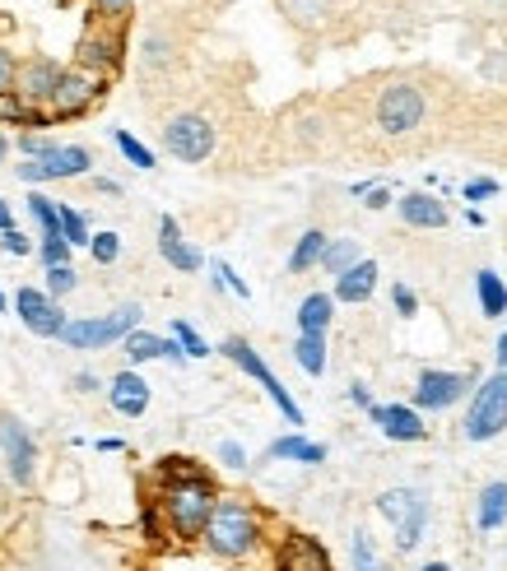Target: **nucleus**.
<instances>
[{
	"label": "nucleus",
	"instance_id": "nucleus-1",
	"mask_svg": "<svg viewBox=\"0 0 507 571\" xmlns=\"http://www.w3.org/2000/svg\"><path fill=\"white\" fill-rule=\"evenodd\" d=\"M219 501L214 478L187 455H168L159 465V516L178 543H201V530Z\"/></svg>",
	"mask_w": 507,
	"mask_h": 571
},
{
	"label": "nucleus",
	"instance_id": "nucleus-2",
	"mask_svg": "<svg viewBox=\"0 0 507 571\" xmlns=\"http://www.w3.org/2000/svg\"><path fill=\"white\" fill-rule=\"evenodd\" d=\"M261 539H266V520H261V511L252 507V501L219 493L214 511L201 530V543L210 548V553L224 558V562H247L261 548Z\"/></svg>",
	"mask_w": 507,
	"mask_h": 571
},
{
	"label": "nucleus",
	"instance_id": "nucleus-3",
	"mask_svg": "<svg viewBox=\"0 0 507 571\" xmlns=\"http://www.w3.org/2000/svg\"><path fill=\"white\" fill-rule=\"evenodd\" d=\"M140 303H122L117 311L107 316H80V321H65L61 330V345L65 349H107V345H122L130 330H140Z\"/></svg>",
	"mask_w": 507,
	"mask_h": 571
},
{
	"label": "nucleus",
	"instance_id": "nucleus-4",
	"mask_svg": "<svg viewBox=\"0 0 507 571\" xmlns=\"http://www.w3.org/2000/svg\"><path fill=\"white\" fill-rule=\"evenodd\" d=\"M503 427H507V372L494 368V377H484L475 385V400L466 409V423H461V437L479 446V442L503 437Z\"/></svg>",
	"mask_w": 507,
	"mask_h": 571
},
{
	"label": "nucleus",
	"instance_id": "nucleus-5",
	"mask_svg": "<svg viewBox=\"0 0 507 571\" xmlns=\"http://www.w3.org/2000/svg\"><path fill=\"white\" fill-rule=\"evenodd\" d=\"M378 511L391 520L395 553H414L419 539H424V525H429V497L414 488H391L378 497Z\"/></svg>",
	"mask_w": 507,
	"mask_h": 571
},
{
	"label": "nucleus",
	"instance_id": "nucleus-6",
	"mask_svg": "<svg viewBox=\"0 0 507 571\" xmlns=\"http://www.w3.org/2000/svg\"><path fill=\"white\" fill-rule=\"evenodd\" d=\"M219 353H224V358L233 362L237 372H247V377L261 385V391L271 395V404H275L279 414H284V423H303V409L294 404V395L284 391V381H279V377L266 368V358H261V353L247 345V339H242V335H233V339H224V345H219Z\"/></svg>",
	"mask_w": 507,
	"mask_h": 571
},
{
	"label": "nucleus",
	"instance_id": "nucleus-7",
	"mask_svg": "<svg viewBox=\"0 0 507 571\" xmlns=\"http://www.w3.org/2000/svg\"><path fill=\"white\" fill-rule=\"evenodd\" d=\"M103 75L84 71V65H75V71H61L56 80V94L47 103V121H71V117H84L98 98H103Z\"/></svg>",
	"mask_w": 507,
	"mask_h": 571
},
{
	"label": "nucleus",
	"instance_id": "nucleus-8",
	"mask_svg": "<svg viewBox=\"0 0 507 571\" xmlns=\"http://www.w3.org/2000/svg\"><path fill=\"white\" fill-rule=\"evenodd\" d=\"M163 149L178 158V163H205L214 154V126L201 117V112H182L163 126Z\"/></svg>",
	"mask_w": 507,
	"mask_h": 571
},
{
	"label": "nucleus",
	"instance_id": "nucleus-9",
	"mask_svg": "<svg viewBox=\"0 0 507 571\" xmlns=\"http://www.w3.org/2000/svg\"><path fill=\"white\" fill-rule=\"evenodd\" d=\"M94 168V154L84 145H56L52 154L42 158H29V163H19V177L38 187V181H71V177H84Z\"/></svg>",
	"mask_w": 507,
	"mask_h": 571
},
{
	"label": "nucleus",
	"instance_id": "nucleus-10",
	"mask_svg": "<svg viewBox=\"0 0 507 571\" xmlns=\"http://www.w3.org/2000/svg\"><path fill=\"white\" fill-rule=\"evenodd\" d=\"M0 455H6V469L19 488L33 484V469H38V442L33 432L19 423L14 414H0Z\"/></svg>",
	"mask_w": 507,
	"mask_h": 571
},
{
	"label": "nucleus",
	"instance_id": "nucleus-11",
	"mask_svg": "<svg viewBox=\"0 0 507 571\" xmlns=\"http://www.w3.org/2000/svg\"><path fill=\"white\" fill-rule=\"evenodd\" d=\"M419 121H424V94L414 84H391L378 98V126L387 135H410Z\"/></svg>",
	"mask_w": 507,
	"mask_h": 571
},
{
	"label": "nucleus",
	"instance_id": "nucleus-12",
	"mask_svg": "<svg viewBox=\"0 0 507 571\" xmlns=\"http://www.w3.org/2000/svg\"><path fill=\"white\" fill-rule=\"evenodd\" d=\"M14 311H19V321H24L38 339H61L65 321H71V316L61 311V303L47 298L42 288H19L14 293Z\"/></svg>",
	"mask_w": 507,
	"mask_h": 571
},
{
	"label": "nucleus",
	"instance_id": "nucleus-13",
	"mask_svg": "<svg viewBox=\"0 0 507 571\" xmlns=\"http://www.w3.org/2000/svg\"><path fill=\"white\" fill-rule=\"evenodd\" d=\"M466 377L461 372H437V368H429V372H419V381H414V409L419 414H437V409H452L461 395H466Z\"/></svg>",
	"mask_w": 507,
	"mask_h": 571
},
{
	"label": "nucleus",
	"instance_id": "nucleus-14",
	"mask_svg": "<svg viewBox=\"0 0 507 571\" xmlns=\"http://www.w3.org/2000/svg\"><path fill=\"white\" fill-rule=\"evenodd\" d=\"M56 80H61V65L47 61V56H33L24 65H14V94L29 107H47L52 94H56Z\"/></svg>",
	"mask_w": 507,
	"mask_h": 571
},
{
	"label": "nucleus",
	"instance_id": "nucleus-15",
	"mask_svg": "<svg viewBox=\"0 0 507 571\" xmlns=\"http://www.w3.org/2000/svg\"><path fill=\"white\" fill-rule=\"evenodd\" d=\"M159 256L178 269V274H196L205 265V256H201V246H191V237L182 233V223L172 219V214H163L159 219Z\"/></svg>",
	"mask_w": 507,
	"mask_h": 571
},
{
	"label": "nucleus",
	"instance_id": "nucleus-16",
	"mask_svg": "<svg viewBox=\"0 0 507 571\" xmlns=\"http://www.w3.org/2000/svg\"><path fill=\"white\" fill-rule=\"evenodd\" d=\"M368 419L378 423L391 442H424L429 437V423L419 419L414 404H372Z\"/></svg>",
	"mask_w": 507,
	"mask_h": 571
},
{
	"label": "nucleus",
	"instance_id": "nucleus-17",
	"mask_svg": "<svg viewBox=\"0 0 507 571\" xmlns=\"http://www.w3.org/2000/svg\"><path fill=\"white\" fill-rule=\"evenodd\" d=\"M107 400H113V409L122 419H140L149 409V381L136 368H126V372H117L113 381H107Z\"/></svg>",
	"mask_w": 507,
	"mask_h": 571
},
{
	"label": "nucleus",
	"instance_id": "nucleus-18",
	"mask_svg": "<svg viewBox=\"0 0 507 571\" xmlns=\"http://www.w3.org/2000/svg\"><path fill=\"white\" fill-rule=\"evenodd\" d=\"M80 65L84 71H94V75H103V71H117L122 65V33H117V24L113 29H94L89 38L80 42Z\"/></svg>",
	"mask_w": 507,
	"mask_h": 571
},
{
	"label": "nucleus",
	"instance_id": "nucleus-19",
	"mask_svg": "<svg viewBox=\"0 0 507 571\" xmlns=\"http://www.w3.org/2000/svg\"><path fill=\"white\" fill-rule=\"evenodd\" d=\"M122 353L130 358V368H140V362H154V358H168V362H187L178 339H163V335H149V330H130L122 339Z\"/></svg>",
	"mask_w": 507,
	"mask_h": 571
},
{
	"label": "nucleus",
	"instance_id": "nucleus-20",
	"mask_svg": "<svg viewBox=\"0 0 507 571\" xmlns=\"http://www.w3.org/2000/svg\"><path fill=\"white\" fill-rule=\"evenodd\" d=\"M279 571H330L326 548L307 535H289L279 548Z\"/></svg>",
	"mask_w": 507,
	"mask_h": 571
},
{
	"label": "nucleus",
	"instance_id": "nucleus-21",
	"mask_svg": "<svg viewBox=\"0 0 507 571\" xmlns=\"http://www.w3.org/2000/svg\"><path fill=\"white\" fill-rule=\"evenodd\" d=\"M395 210H401V219L410 228H447V204L437 200V195H429V191L401 195V200H395Z\"/></svg>",
	"mask_w": 507,
	"mask_h": 571
},
{
	"label": "nucleus",
	"instance_id": "nucleus-22",
	"mask_svg": "<svg viewBox=\"0 0 507 571\" xmlns=\"http://www.w3.org/2000/svg\"><path fill=\"white\" fill-rule=\"evenodd\" d=\"M372 288H378V261H359L345 274H336V293H330V298L336 303H368Z\"/></svg>",
	"mask_w": 507,
	"mask_h": 571
},
{
	"label": "nucleus",
	"instance_id": "nucleus-23",
	"mask_svg": "<svg viewBox=\"0 0 507 571\" xmlns=\"http://www.w3.org/2000/svg\"><path fill=\"white\" fill-rule=\"evenodd\" d=\"M330 316H336V298L330 293H307L298 303V335H326Z\"/></svg>",
	"mask_w": 507,
	"mask_h": 571
},
{
	"label": "nucleus",
	"instance_id": "nucleus-24",
	"mask_svg": "<svg viewBox=\"0 0 507 571\" xmlns=\"http://www.w3.org/2000/svg\"><path fill=\"white\" fill-rule=\"evenodd\" d=\"M503 520H507V484L494 478V484H484V493H479L475 525L479 530H503Z\"/></svg>",
	"mask_w": 507,
	"mask_h": 571
},
{
	"label": "nucleus",
	"instance_id": "nucleus-25",
	"mask_svg": "<svg viewBox=\"0 0 507 571\" xmlns=\"http://www.w3.org/2000/svg\"><path fill=\"white\" fill-rule=\"evenodd\" d=\"M271 461H294V465H321V461H326V446H321V442H307V437H298V432H289V437L271 442Z\"/></svg>",
	"mask_w": 507,
	"mask_h": 571
},
{
	"label": "nucleus",
	"instance_id": "nucleus-26",
	"mask_svg": "<svg viewBox=\"0 0 507 571\" xmlns=\"http://www.w3.org/2000/svg\"><path fill=\"white\" fill-rule=\"evenodd\" d=\"M475 293H479V311L489 316V321H503V311H507V284L498 279L494 269H479L475 274Z\"/></svg>",
	"mask_w": 507,
	"mask_h": 571
},
{
	"label": "nucleus",
	"instance_id": "nucleus-27",
	"mask_svg": "<svg viewBox=\"0 0 507 571\" xmlns=\"http://www.w3.org/2000/svg\"><path fill=\"white\" fill-rule=\"evenodd\" d=\"M326 233L321 228H307V233L294 242V251H289V274H307L313 265H321V251H326Z\"/></svg>",
	"mask_w": 507,
	"mask_h": 571
},
{
	"label": "nucleus",
	"instance_id": "nucleus-28",
	"mask_svg": "<svg viewBox=\"0 0 507 571\" xmlns=\"http://www.w3.org/2000/svg\"><path fill=\"white\" fill-rule=\"evenodd\" d=\"M294 362L307 377H321L326 372V335H298L294 339Z\"/></svg>",
	"mask_w": 507,
	"mask_h": 571
},
{
	"label": "nucleus",
	"instance_id": "nucleus-29",
	"mask_svg": "<svg viewBox=\"0 0 507 571\" xmlns=\"http://www.w3.org/2000/svg\"><path fill=\"white\" fill-rule=\"evenodd\" d=\"M0 121H6V126H47V112L29 107V103L10 88V94H0Z\"/></svg>",
	"mask_w": 507,
	"mask_h": 571
},
{
	"label": "nucleus",
	"instance_id": "nucleus-30",
	"mask_svg": "<svg viewBox=\"0 0 507 571\" xmlns=\"http://www.w3.org/2000/svg\"><path fill=\"white\" fill-rule=\"evenodd\" d=\"M359 261H363V251H359L355 237H336V242H326V251H321V269L326 274H345L349 265H359Z\"/></svg>",
	"mask_w": 507,
	"mask_h": 571
},
{
	"label": "nucleus",
	"instance_id": "nucleus-31",
	"mask_svg": "<svg viewBox=\"0 0 507 571\" xmlns=\"http://www.w3.org/2000/svg\"><path fill=\"white\" fill-rule=\"evenodd\" d=\"M56 214H61V242L65 246H71V251L75 246H89V237H94L89 233V219H84L80 210H71V204H56Z\"/></svg>",
	"mask_w": 507,
	"mask_h": 571
},
{
	"label": "nucleus",
	"instance_id": "nucleus-32",
	"mask_svg": "<svg viewBox=\"0 0 507 571\" xmlns=\"http://www.w3.org/2000/svg\"><path fill=\"white\" fill-rule=\"evenodd\" d=\"M113 145L122 149V158H126L130 168H140V172H149V168H154V149H149V145H140L136 135H130V130L113 126Z\"/></svg>",
	"mask_w": 507,
	"mask_h": 571
},
{
	"label": "nucleus",
	"instance_id": "nucleus-33",
	"mask_svg": "<svg viewBox=\"0 0 507 571\" xmlns=\"http://www.w3.org/2000/svg\"><path fill=\"white\" fill-rule=\"evenodd\" d=\"M29 214L38 219L42 237H61V214H56V200H47L42 191H33V195H29Z\"/></svg>",
	"mask_w": 507,
	"mask_h": 571
},
{
	"label": "nucleus",
	"instance_id": "nucleus-34",
	"mask_svg": "<svg viewBox=\"0 0 507 571\" xmlns=\"http://www.w3.org/2000/svg\"><path fill=\"white\" fill-rule=\"evenodd\" d=\"M349 558H355V571H387L368 530H355V539H349Z\"/></svg>",
	"mask_w": 507,
	"mask_h": 571
},
{
	"label": "nucleus",
	"instance_id": "nucleus-35",
	"mask_svg": "<svg viewBox=\"0 0 507 571\" xmlns=\"http://www.w3.org/2000/svg\"><path fill=\"white\" fill-rule=\"evenodd\" d=\"M172 339L182 345V353H187V358H210V353H214V349L205 345V335L196 330V326H187V321H172Z\"/></svg>",
	"mask_w": 507,
	"mask_h": 571
},
{
	"label": "nucleus",
	"instance_id": "nucleus-36",
	"mask_svg": "<svg viewBox=\"0 0 507 571\" xmlns=\"http://www.w3.org/2000/svg\"><path fill=\"white\" fill-rule=\"evenodd\" d=\"M75 288H80V274H75L71 265H52V269H47V288H42V293L61 303L65 293H75Z\"/></svg>",
	"mask_w": 507,
	"mask_h": 571
},
{
	"label": "nucleus",
	"instance_id": "nucleus-37",
	"mask_svg": "<svg viewBox=\"0 0 507 571\" xmlns=\"http://www.w3.org/2000/svg\"><path fill=\"white\" fill-rule=\"evenodd\" d=\"M210 269H214V284H219V288H229V293H237V298H242V303H247V298H252V288H247V279H242V274H237L233 265H224V261H214Z\"/></svg>",
	"mask_w": 507,
	"mask_h": 571
},
{
	"label": "nucleus",
	"instance_id": "nucleus-38",
	"mask_svg": "<svg viewBox=\"0 0 507 571\" xmlns=\"http://www.w3.org/2000/svg\"><path fill=\"white\" fill-rule=\"evenodd\" d=\"M89 256H94L98 265H113V261L122 256V237H117V233H94V237H89Z\"/></svg>",
	"mask_w": 507,
	"mask_h": 571
},
{
	"label": "nucleus",
	"instance_id": "nucleus-39",
	"mask_svg": "<svg viewBox=\"0 0 507 571\" xmlns=\"http://www.w3.org/2000/svg\"><path fill=\"white\" fill-rule=\"evenodd\" d=\"M38 256H42V265H71V246H65L61 237H42V246H38Z\"/></svg>",
	"mask_w": 507,
	"mask_h": 571
},
{
	"label": "nucleus",
	"instance_id": "nucleus-40",
	"mask_svg": "<svg viewBox=\"0 0 507 571\" xmlns=\"http://www.w3.org/2000/svg\"><path fill=\"white\" fill-rule=\"evenodd\" d=\"M19 149H24L29 158H42V154H52V149H56V140H47V135L29 130V135H19Z\"/></svg>",
	"mask_w": 507,
	"mask_h": 571
},
{
	"label": "nucleus",
	"instance_id": "nucleus-41",
	"mask_svg": "<svg viewBox=\"0 0 507 571\" xmlns=\"http://www.w3.org/2000/svg\"><path fill=\"white\" fill-rule=\"evenodd\" d=\"M391 303H395V311H401L405 321H410V316L419 311V298H414V293H410L405 284H395V288H391Z\"/></svg>",
	"mask_w": 507,
	"mask_h": 571
},
{
	"label": "nucleus",
	"instance_id": "nucleus-42",
	"mask_svg": "<svg viewBox=\"0 0 507 571\" xmlns=\"http://www.w3.org/2000/svg\"><path fill=\"white\" fill-rule=\"evenodd\" d=\"M94 10H98V19H107V24H117V19H126L130 0H94Z\"/></svg>",
	"mask_w": 507,
	"mask_h": 571
},
{
	"label": "nucleus",
	"instance_id": "nucleus-43",
	"mask_svg": "<svg viewBox=\"0 0 507 571\" xmlns=\"http://www.w3.org/2000/svg\"><path fill=\"white\" fill-rule=\"evenodd\" d=\"M219 461H224L229 469H247V451H242L237 442H219Z\"/></svg>",
	"mask_w": 507,
	"mask_h": 571
},
{
	"label": "nucleus",
	"instance_id": "nucleus-44",
	"mask_svg": "<svg viewBox=\"0 0 507 571\" xmlns=\"http://www.w3.org/2000/svg\"><path fill=\"white\" fill-rule=\"evenodd\" d=\"M0 246H6L10 256H29V251H33V242H29L24 233H19V228H10V233H0Z\"/></svg>",
	"mask_w": 507,
	"mask_h": 571
},
{
	"label": "nucleus",
	"instance_id": "nucleus-45",
	"mask_svg": "<svg viewBox=\"0 0 507 571\" xmlns=\"http://www.w3.org/2000/svg\"><path fill=\"white\" fill-rule=\"evenodd\" d=\"M140 530H145V539H159L163 535V516H159V507H149V501H145V511H140Z\"/></svg>",
	"mask_w": 507,
	"mask_h": 571
},
{
	"label": "nucleus",
	"instance_id": "nucleus-46",
	"mask_svg": "<svg viewBox=\"0 0 507 571\" xmlns=\"http://www.w3.org/2000/svg\"><path fill=\"white\" fill-rule=\"evenodd\" d=\"M489 195H498V181H494V177H475V181H466V200H489Z\"/></svg>",
	"mask_w": 507,
	"mask_h": 571
},
{
	"label": "nucleus",
	"instance_id": "nucleus-47",
	"mask_svg": "<svg viewBox=\"0 0 507 571\" xmlns=\"http://www.w3.org/2000/svg\"><path fill=\"white\" fill-rule=\"evenodd\" d=\"M10 88H14V56L0 47V94H10Z\"/></svg>",
	"mask_w": 507,
	"mask_h": 571
},
{
	"label": "nucleus",
	"instance_id": "nucleus-48",
	"mask_svg": "<svg viewBox=\"0 0 507 571\" xmlns=\"http://www.w3.org/2000/svg\"><path fill=\"white\" fill-rule=\"evenodd\" d=\"M363 195H368V200H363L368 210H387V204H391V191H387V187H368Z\"/></svg>",
	"mask_w": 507,
	"mask_h": 571
},
{
	"label": "nucleus",
	"instance_id": "nucleus-49",
	"mask_svg": "<svg viewBox=\"0 0 507 571\" xmlns=\"http://www.w3.org/2000/svg\"><path fill=\"white\" fill-rule=\"evenodd\" d=\"M71 385H75L80 395H94V391H98V377H94V372H75V381H71Z\"/></svg>",
	"mask_w": 507,
	"mask_h": 571
},
{
	"label": "nucleus",
	"instance_id": "nucleus-50",
	"mask_svg": "<svg viewBox=\"0 0 507 571\" xmlns=\"http://www.w3.org/2000/svg\"><path fill=\"white\" fill-rule=\"evenodd\" d=\"M94 187H98L103 195H122V187H117V181H113V177H94Z\"/></svg>",
	"mask_w": 507,
	"mask_h": 571
},
{
	"label": "nucleus",
	"instance_id": "nucleus-51",
	"mask_svg": "<svg viewBox=\"0 0 507 571\" xmlns=\"http://www.w3.org/2000/svg\"><path fill=\"white\" fill-rule=\"evenodd\" d=\"M349 400H355L359 409H372V400H368V391H363V385H349Z\"/></svg>",
	"mask_w": 507,
	"mask_h": 571
},
{
	"label": "nucleus",
	"instance_id": "nucleus-52",
	"mask_svg": "<svg viewBox=\"0 0 507 571\" xmlns=\"http://www.w3.org/2000/svg\"><path fill=\"white\" fill-rule=\"evenodd\" d=\"M10 228H14V219H10V204L0 200V233H10Z\"/></svg>",
	"mask_w": 507,
	"mask_h": 571
},
{
	"label": "nucleus",
	"instance_id": "nucleus-53",
	"mask_svg": "<svg viewBox=\"0 0 507 571\" xmlns=\"http://www.w3.org/2000/svg\"><path fill=\"white\" fill-rule=\"evenodd\" d=\"M498 372H507V330H503V339H498Z\"/></svg>",
	"mask_w": 507,
	"mask_h": 571
},
{
	"label": "nucleus",
	"instance_id": "nucleus-54",
	"mask_svg": "<svg viewBox=\"0 0 507 571\" xmlns=\"http://www.w3.org/2000/svg\"><path fill=\"white\" fill-rule=\"evenodd\" d=\"M98 451H126V442H122V437H103Z\"/></svg>",
	"mask_w": 507,
	"mask_h": 571
},
{
	"label": "nucleus",
	"instance_id": "nucleus-55",
	"mask_svg": "<svg viewBox=\"0 0 507 571\" xmlns=\"http://www.w3.org/2000/svg\"><path fill=\"white\" fill-rule=\"evenodd\" d=\"M419 571H452L447 562H429V567H419Z\"/></svg>",
	"mask_w": 507,
	"mask_h": 571
},
{
	"label": "nucleus",
	"instance_id": "nucleus-56",
	"mask_svg": "<svg viewBox=\"0 0 507 571\" xmlns=\"http://www.w3.org/2000/svg\"><path fill=\"white\" fill-rule=\"evenodd\" d=\"M6 154H10V140H6V135H0V163H6Z\"/></svg>",
	"mask_w": 507,
	"mask_h": 571
},
{
	"label": "nucleus",
	"instance_id": "nucleus-57",
	"mask_svg": "<svg viewBox=\"0 0 507 571\" xmlns=\"http://www.w3.org/2000/svg\"><path fill=\"white\" fill-rule=\"evenodd\" d=\"M10 307V298H6V288H0V311H6Z\"/></svg>",
	"mask_w": 507,
	"mask_h": 571
}]
</instances>
